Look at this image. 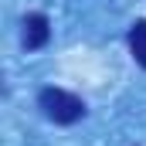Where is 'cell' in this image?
I'll return each mask as SVG.
<instances>
[{
	"label": "cell",
	"instance_id": "7a4b0ae2",
	"mask_svg": "<svg viewBox=\"0 0 146 146\" xmlns=\"http://www.w3.org/2000/svg\"><path fill=\"white\" fill-rule=\"evenodd\" d=\"M48 37H51L48 17H44V14H27V17H24V48H27V51L44 48Z\"/></svg>",
	"mask_w": 146,
	"mask_h": 146
},
{
	"label": "cell",
	"instance_id": "3957f363",
	"mask_svg": "<svg viewBox=\"0 0 146 146\" xmlns=\"http://www.w3.org/2000/svg\"><path fill=\"white\" fill-rule=\"evenodd\" d=\"M129 51H133V58L146 68V21H136L133 24V31H129Z\"/></svg>",
	"mask_w": 146,
	"mask_h": 146
},
{
	"label": "cell",
	"instance_id": "6da1fadb",
	"mask_svg": "<svg viewBox=\"0 0 146 146\" xmlns=\"http://www.w3.org/2000/svg\"><path fill=\"white\" fill-rule=\"evenodd\" d=\"M37 106L58 126H72V122H78L85 115V102L78 95H72V92H65V88H44L37 95Z\"/></svg>",
	"mask_w": 146,
	"mask_h": 146
}]
</instances>
